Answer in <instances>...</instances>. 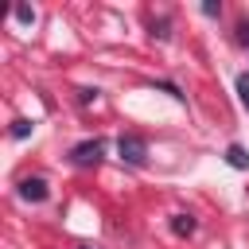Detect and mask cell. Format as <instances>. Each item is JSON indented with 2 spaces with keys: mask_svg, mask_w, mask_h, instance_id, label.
Wrapping results in <instances>:
<instances>
[{
  "mask_svg": "<svg viewBox=\"0 0 249 249\" xmlns=\"http://www.w3.org/2000/svg\"><path fill=\"white\" fill-rule=\"evenodd\" d=\"M117 152H121V160L132 163V167H140V163L148 160V144H144L136 132H124V136L117 140Z\"/></svg>",
  "mask_w": 249,
  "mask_h": 249,
  "instance_id": "cell-1",
  "label": "cell"
},
{
  "mask_svg": "<svg viewBox=\"0 0 249 249\" xmlns=\"http://www.w3.org/2000/svg\"><path fill=\"white\" fill-rule=\"evenodd\" d=\"M101 152H105L101 140H86V144L70 148V163H74V167H93V163L101 160Z\"/></svg>",
  "mask_w": 249,
  "mask_h": 249,
  "instance_id": "cell-2",
  "label": "cell"
},
{
  "mask_svg": "<svg viewBox=\"0 0 249 249\" xmlns=\"http://www.w3.org/2000/svg\"><path fill=\"white\" fill-rule=\"evenodd\" d=\"M19 195H23L27 202H43V198H47V179H23V183H19Z\"/></svg>",
  "mask_w": 249,
  "mask_h": 249,
  "instance_id": "cell-3",
  "label": "cell"
},
{
  "mask_svg": "<svg viewBox=\"0 0 249 249\" xmlns=\"http://www.w3.org/2000/svg\"><path fill=\"white\" fill-rule=\"evenodd\" d=\"M195 226H198V222H195L191 214H175V218H171V233H175V237H191Z\"/></svg>",
  "mask_w": 249,
  "mask_h": 249,
  "instance_id": "cell-4",
  "label": "cell"
},
{
  "mask_svg": "<svg viewBox=\"0 0 249 249\" xmlns=\"http://www.w3.org/2000/svg\"><path fill=\"white\" fill-rule=\"evenodd\" d=\"M226 163L237 167V171H245V167H249V152H245L241 144H230V148H226Z\"/></svg>",
  "mask_w": 249,
  "mask_h": 249,
  "instance_id": "cell-5",
  "label": "cell"
},
{
  "mask_svg": "<svg viewBox=\"0 0 249 249\" xmlns=\"http://www.w3.org/2000/svg\"><path fill=\"white\" fill-rule=\"evenodd\" d=\"M237 97H241V105L249 109V74H241V78H237Z\"/></svg>",
  "mask_w": 249,
  "mask_h": 249,
  "instance_id": "cell-6",
  "label": "cell"
},
{
  "mask_svg": "<svg viewBox=\"0 0 249 249\" xmlns=\"http://www.w3.org/2000/svg\"><path fill=\"white\" fill-rule=\"evenodd\" d=\"M16 19H19V23H35V8L19 4V8H16Z\"/></svg>",
  "mask_w": 249,
  "mask_h": 249,
  "instance_id": "cell-7",
  "label": "cell"
},
{
  "mask_svg": "<svg viewBox=\"0 0 249 249\" xmlns=\"http://www.w3.org/2000/svg\"><path fill=\"white\" fill-rule=\"evenodd\" d=\"M27 132H31V121H12V136L16 140H23Z\"/></svg>",
  "mask_w": 249,
  "mask_h": 249,
  "instance_id": "cell-8",
  "label": "cell"
},
{
  "mask_svg": "<svg viewBox=\"0 0 249 249\" xmlns=\"http://www.w3.org/2000/svg\"><path fill=\"white\" fill-rule=\"evenodd\" d=\"M152 35H160V39H167L171 31H167V19H160V23H152Z\"/></svg>",
  "mask_w": 249,
  "mask_h": 249,
  "instance_id": "cell-9",
  "label": "cell"
},
{
  "mask_svg": "<svg viewBox=\"0 0 249 249\" xmlns=\"http://www.w3.org/2000/svg\"><path fill=\"white\" fill-rule=\"evenodd\" d=\"M237 31H241V35H237V39H241V43H245V47H249V19H245V23H241V27H237Z\"/></svg>",
  "mask_w": 249,
  "mask_h": 249,
  "instance_id": "cell-10",
  "label": "cell"
},
{
  "mask_svg": "<svg viewBox=\"0 0 249 249\" xmlns=\"http://www.w3.org/2000/svg\"><path fill=\"white\" fill-rule=\"evenodd\" d=\"M78 249H93V245H78Z\"/></svg>",
  "mask_w": 249,
  "mask_h": 249,
  "instance_id": "cell-11",
  "label": "cell"
}]
</instances>
